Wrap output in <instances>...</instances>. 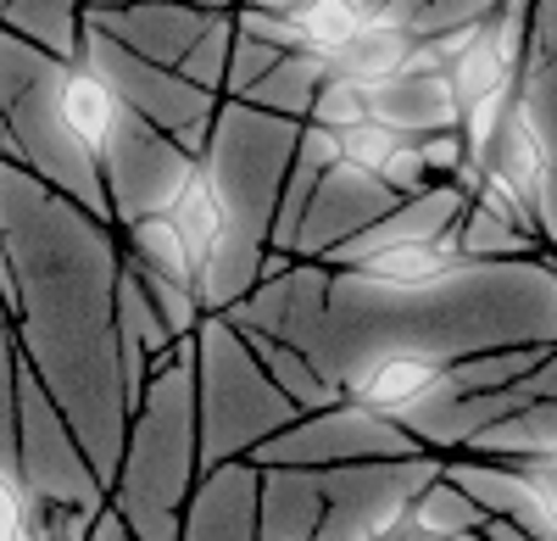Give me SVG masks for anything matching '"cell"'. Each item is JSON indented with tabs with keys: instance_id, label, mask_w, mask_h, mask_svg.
Returning <instances> with one entry per match:
<instances>
[{
	"instance_id": "obj_7",
	"label": "cell",
	"mask_w": 557,
	"mask_h": 541,
	"mask_svg": "<svg viewBox=\"0 0 557 541\" xmlns=\"http://www.w3.org/2000/svg\"><path fill=\"white\" fill-rule=\"evenodd\" d=\"M396 207V196L380 185L374 173H351V168H330L318 179V190L301 212V230H296V246L290 257L301 262H323L335 246H346L351 235H362L374 218H385Z\"/></svg>"
},
{
	"instance_id": "obj_30",
	"label": "cell",
	"mask_w": 557,
	"mask_h": 541,
	"mask_svg": "<svg viewBox=\"0 0 557 541\" xmlns=\"http://www.w3.org/2000/svg\"><path fill=\"white\" fill-rule=\"evenodd\" d=\"M28 514L34 497L23 491V480L0 469V541H28Z\"/></svg>"
},
{
	"instance_id": "obj_18",
	"label": "cell",
	"mask_w": 557,
	"mask_h": 541,
	"mask_svg": "<svg viewBox=\"0 0 557 541\" xmlns=\"http://www.w3.org/2000/svg\"><path fill=\"white\" fill-rule=\"evenodd\" d=\"M412 45H418L412 28L385 23V17H368V28L346 45L335 62H323V73L351 78V84H362V89H380V84L401 78V67H407V57H412Z\"/></svg>"
},
{
	"instance_id": "obj_6",
	"label": "cell",
	"mask_w": 557,
	"mask_h": 541,
	"mask_svg": "<svg viewBox=\"0 0 557 541\" xmlns=\"http://www.w3.org/2000/svg\"><path fill=\"white\" fill-rule=\"evenodd\" d=\"M441 475V458H380V464H335L318 469L323 519L312 541H374L391 530L412 497Z\"/></svg>"
},
{
	"instance_id": "obj_25",
	"label": "cell",
	"mask_w": 557,
	"mask_h": 541,
	"mask_svg": "<svg viewBox=\"0 0 557 541\" xmlns=\"http://www.w3.org/2000/svg\"><path fill=\"white\" fill-rule=\"evenodd\" d=\"M123 230H128V257H134L139 268L168 274V280H178V285L196 291V268H190V257H184V241L173 235V223H168L162 212L134 218V223H123Z\"/></svg>"
},
{
	"instance_id": "obj_20",
	"label": "cell",
	"mask_w": 557,
	"mask_h": 541,
	"mask_svg": "<svg viewBox=\"0 0 557 541\" xmlns=\"http://www.w3.org/2000/svg\"><path fill=\"white\" fill-rule=\"evenodd\" d=\"M368 17H374V0H307V7H296L285 23L296 34V57L335 62L368 28Z\"/></svg>"
},
{
	"instance_id": "obj_31",
	"label": "cell",
	"mask_w": 557,
	"mask_h": 541,
	"mask_svg": "<svg viewBox=\"0 0 557 541\" xmlns=\"http://www.w3.org/2000/svg\"><path fill=\"white\" fill-rule=\"evenodd\" d=\"M502 464H513L535 491H541V508H546V519L557 525V458H541V453H519V458H502Z\"/></svg>"
},
{
	"instance_id": "obj_24",
	"label": "cell",
	"mask_w": 557,
	"mask_h": 541,
	"mask_svg": "<svg viewBox=\"0 0 557 541\" xmlns=\"http://www.w3.org/2000/svg\"><path fill=\"white\" fill-rule=\"evenodd\" d=\"M424 530H435V536H446V541H474L480 536V525H485V514L462 497V491L446 480V475H435L424 491L412 497V508H407Z\"/></svg>"
},
{
	"instance_id": "obj_14",
	"label": "cell",
	"mask_w": 557,
	"mask_h": 541,
	"mask_svg": "<svg viewBox=\"0 0 557 541\" xmlns=\"http://www.w3.org/2000/svg\"><path fill=\"white\" fill-rule=\"evenodd\" d=\"M323 519L318 469H262L257 480V541H312Z\"/></svg>"
},
{
	"instance_id": "obj_5",
	"label": "cell",
	"mask_w": 557,
	"mask_h": 541,
	"mask_svg": "<svg viewBox=\"0 0 557 541\" xmlns=\"http://www.w3.org/2000/svg\"><path fill=\"white\" fill-rule=\"evenodd\" d=\"M17 480L34 503H73V508H101L107 485L89 469L73 425L28 364H17Z\"/></svg>"
},
{
	"instance_id": "obj_29",
	"label": "cell",
	"mask_w": 557,
	"mask_h": 541,
	"mask_svg": "<svg viewBox=\"0 0 557 541\" xmlns=\"http://www.w3.org/2000/svg\"><path fill=\"white\" fill-rule=\"evenodd\" d=\"M374 179H380V185H385L396 201H407V196H418V190H430V168H424V157H418L412 140H401V146L385 157V168H380Z\"/></svg>"
},
{
	"instance_id": "obj_13",
	"label": "cell",
	"mask_w": 557,
	"mask_h": 541,
	"mask_svg": "<svg viewBox=\"0 0 557 541\" xmlns=\"http://www.w3.org/2000/svg\"><path fill=\"white\" fill-rule=\"evenodd\" d=\"M368 118L385 123L391 134H446L457 128V101H451V84L446 73H401L380 89H368Z\"/></svg>"
},
{
	"instance_id": "obj_35",
	"label": "cell",
	"mask_w": 557,
	"mask_h": 541,
	"mask_svg": "<svg viewBox=\"0 0 557 541\" xmlns=\"http://www.w3.org/2000/svg\"><path fill=\"white\" fill-rule=\"evenodd\" d=\"M480 541H535V536L519 530L513 519H485V525H480Z\"/></svg>"
},
{
	"instance_id": "obj_11",
	"label": "cell",
	"mask_w": 557,
	"mask_h": 541,
	"mask_svg": "<svg viewBox=\"0 0 557 541\" xmlns=\"http://www.w3.org/2000/svg\"><path fill=\"white\" fill-rule=\"evenodd\" d=\"M441 475H446L485 519H513V525L530 530V536L552 530V519H546V508H541V491H535L513 464L469 453V458H441Z\"/></svg>"
},
{
	"instance_id": "obj_1",
	"label": "cell",
	"mask_w": 557,
	"mask_h": 541,
	"mask_svg": "<svg viewBox=\"0 0 557 541\" xmlns=\"http://www.w3.org/2000/svg\"><path fill=\"white\" fill-rule=\"evenodd\" d=\"M330 374L346 385L380 352H424L441 364L502 346H557V274L546 262H457L424 291H385L335 274L323 291Z\"/></svg>"
},
{
	"instance_id": "obj_32",
	"label": "cell",
	"mask_w": 557,
	"mask_h": 541,
	"mask_svg": "<svg viewBox=\"0 0 557 541\" xmlns=\"http://www.w3.org/2000/svg\"><path fill=\"white\" fill-rule=\"evenodd\" d=\"M513 391H519L524 402H557V346H546V357L535 364V374H524Z\"/></svg>"
},
{
	"instance_id": "obj_16",
	"label": "cell",
	"mask_w": 557,
	"mask_h": 541,
	"mask_svg": "<svg viewBox=\"0 0 557 541\" xmlns=\"http://www.w3.org/2000/svg\"><path fill=\"white\" fill-rule=\"evenodd\" d=\"M262 262H268V241L228 223L223 241L212 246V257L201 262V274H196L201 312H228L235 302H246L257 291V280H262Z\"/></svg>"
},
{
	"instance_id": "obj_26",
	"label": "cell",
	"mask_w": 557,
	"mask_h": 541,
	"mask_svg": "<svg viewBox=\"0 0 557 541\" xmlns=\"http://www.w3.org/2000/svg\"><path fill=\"white\" fill-rule=\"evenodd\" d=\"M17 330H12V312L0 307V469L17 475Z\"/></svg>"
},
{
	"instance_id": "obj_21",
	"label": "cell",
	"mask_w": 557,
	"mask_h": 541,
	"mask_svg": "<svg viewBox=\"0 0 557 541\" xmlns=\"http://www.w3.org/2000/svg\"><path fill=\"white\" fill-rule=\"evenodd\" d=\"M451 246H457V262H524L535 257L541 241L491 218L485 207H462V218L451 223Z\"/></svg>"
},
{
	"instance_id": "obj_10",
	"label": "cell",
	"mask_w": 557,
	"mask_h": 541,
	"mask_svg": "<svg viewBox=\"0 0 557 541\" xmlns=\"http://www.w3.org/2000/svg\"><path fill=\"white\" fill-rule=\"evenodd\" d=\"M51 107H57V123L73 134V146L84 157H96V168H101V151L117 140V128L128 118L123 96L89 62H67V67H57Z\"/></svg>"
},
{
	"instance_id": "obj_4",
	"label": "cell",
	"mask_w": 557,
	"mask_h": 541,
	"mask_svg": "<svg viewBox=\"0 0 557 541\" xmlns=\"http://www.w3.org/2000/svg\"><path fill=\"white\" fill-rule=\"evenodd\" d=\"M380 458H424V446H418L396 419L368 414V408L341 396L335 408L296 414L278 435H268L246 464H257V469H335V464H380Z\"/></svg>"
},
{
	"instance_id": "obj_15",
	"label": "cell",
	"mask_w": 557,
	"mask_h": 541,
	"mask_svg": "<svg viewBox=\"0 0 557 541\" xmlns=\"http://www.w3.org/2000/svg\"><path fill=\"white\" fill-rule=\"evenodd\" d=\"M480 173L491 179V185L524 196L530 207L541 201V185H546V146H541V134H535V123H530V112H524L519 96H513V107H507V118H502V128H496V140H491ZM535 223H541V218H535Z\"/></svg>"
},
{
	"instance_id": "obj_23",
	"label": "cell",
	"mask_w": 557,
	"mask_h": 541,
	"mask_svg": "<svg viewBox=\"0 0 557 541\" xmlns=\"http://www.w3.org/2000/svg\"><path fill=\"white\" fill-rule=\"evenodd\" d=\"M491 23V17H485ZM446 84H451V101H457V118L469 112L474 101H485V96H496V89H507V84H519L513 73L502 67V57H496V45H491V28H480V39L462 51L451 67H446Z\"/></svg>"
},
{
	"instance_id": "obj_2",
	"label": "cell",
	"mask_w": 557,
	"mask_h": 541,
	"mask_svg": "<svg viewBox=\"0 0 557 541\" xmlns=\"http://www.w3.org/2000/svg\"><path fill=\"white\" fill-rule=\"evenodd\" d=\"M196 480H201V435H196V341H190L146 380V396L128 408L107 503L123 514L134 541H178V519Z\"/></svg>"
},
{
	"instance_id": "obj_37",
	"label": "cell",
	"mask_w": 557,
	"mask_h": 541,
	"mask_svg": "<svg viewBox=\"0 0 557 541\" xmlns=\"http://www.w3.org/2000/svg\"><path fill=\"white\" fill-rule=\"evenodd\" d=\"M552 262H557V241H552Z\"/></svg>"
},
{
	"instance_id": "obj_28",
	"label": "cell",
	"mask_w": 557,
	"mask_h": 541,
	"mask_svg": "<svg viewBox=\"0 0 557 541\" xmlns=\"http://www.w3.org/2000/svg\"><path fill=\"white\" fill-rule=\"evenodd\" d=\"M396 146H401V134H391V128L374 123V118H362V123L341 128V168H351V173H380Z\"/></svg>"
},
{
	"instance_id": "obj_27",
	"label": "cell",
	"mask_w": 557,
	"mask_h": 541,
	"mask_svg": "<svg viewBox=\"0 0 557 541\" xmlns=\"http://www.w3.org/2000/svg\"><path fill=\"white\" fill-rule=\"evenodd\" d=\"M307 118L318 123V128H351V123H362L368 118V89L362 84H351V78H335V73H323L318 78V89H312V107H307Z\"/></svg>"
},
{
	"instance_id": "obj_8",
	"label": "cell",
	"mask_w": 557,
	"mask_h": 541,
	"mask_svg": "<svg viewBox=\"0 0 557 541\" xmlns=\"http://www.w3.org/2000/svg\"><path fill=\"white\" fill-rule=\"evenodd\" d=\"M257 480L262 469L235 458L196 480L178 519V541H257Z\"/></svg>"
},
{
	"instance_id": "obj_3",
	"label": "cell",
	"mask_w": 557,
	"mask_h": 541,
	"mask_svg": "<svg viewBox=\"0 0 557 541\" xmlns=\"http://www.w3.org/2000/svg\"><path fill=\"white\" fill-rule=\"evenodd\" d=\"M296 419V402L278 396L262 374L246 335L207 312L196 330V435H201V475L218 464L251 458L268 435Z\"/></svg>"
},
{
	"instance_id": "obj_33",
	"label": "cell",
	"mask_w": 557,
	"mask_h": 541,
	"mask_svg": "<svg viewBox=\"0 0 557 541\" xmlns=\"http://www.w3.org/2000/svg\"><path fill=\"white\" fill-rule=\"evenodd\" d=\"M84 541H134V536H128L123 514H117L112 503H101V514H96V525H89V536H84Z\"/></svg>"
},
{
	"instance_id": "obj_12",
	"label": "cell",
	"mask_w": 557,
	"mask_h": 541,
	"mask_svg": "<svg viewBox=\"0 0 557 541\" xmlns=\"http://www.w3.org/2000/svg\"><path fill=\"white\" fill-rule=\"evenodd\" d=\"M446 374L441 357H424V352H380V357H368V364H357L341 385L346 402H357V408L368 414H401L412 408L424 391H435V380Z\"/></svg>"
},
{
	"instance_id": "obj_22",
	"label": "cell",
	"mask_w": 557,
	"mask_h": 541,
	"mask_svg": "<svg viewBox=\"0 0 557 541\" xmlns=\"http://www.w3.org/2000/svg\"><path fill=\"white\" fill-rule=\"evenodd\" d=\"M546 357V346H502V352H480V357H457L446 364V391L457 396H480V391H513L524 374H535V364Z\"/></svg>"
},
{
	"instance_id": "obj_9",
	"label": "cell",
	"mask_w": 557,
	"mask_h": 541,
	"mask_svg": "<svg viewBox=\"0 0 557 541\" xmlns=\"http://www.w3.org/2000/svg\"><path fill=\"white\" fill-rule=\"evenodd\" d=\"M462 218V190L441 185V190H418L407 201H396L385 218H374L362 235H351L346 246H335L323 257V268H357L362 257L391 251V246H418V241H441L451 235V223Z\"/></svg>"
},
{
	"instance_id": "obj_19",
	"label": "cell",
	"mask_w": 557,
	"mask_h": 541,
	"mask_svg": "<svg viewBox=\"0 0 557 541\" xmlns=\"http://www.w3.org/2000/svg\"><path fill=\"white\" fill-rule=\"evenodd\" d=\"M451 268H457V246H451V235H441V241L374 251V257H362L357 268H335V274H357L368 285H385V291H424V285L446 280Z\"/></svg>"
},
{
	"instance_id": "obj_17",
	"label": "cell",
	"mask_w": 557,
	"mask_h": 541,
	"mask_svg": "<svg viewBox=\"0 0 557 541\" xmlns=\"http://www.w3.org/2000/svg\"><path fill=\"white\" fill-rule=\"evenodd\" d=\"M162 218L173 223V235L184 241V257H190V268L201 274V262L212 257V246H218L223 230H228L223 196H218V185H212V173H207L201 157H196L190 173H184V185L173 190V201L162 207Z\"/></svg>"
},
{
	"instance_id": "obj_34",
	"label": "cell",
	"mask_w": 557,
	"mask_h": 541,
	"mask_svg": "<svg viewBox=\"0 0 557 541\" xmlns=\"http://www.w3.org/2000/svg\"><path fill=\"white\" fill-rule=\"evenodd\" d=\"M374 541H446V536H435V530H424V525H418L412 514H401L391 530H380Z\"/></svg>"
},
{
	"instance_id": "obj_38",
	"label": "cell",
	"mask_w": 557,
	"mask_h": 541,
	"mask_svg": "<svg viewBox=\"0 0 557 541\" xmlns=\"http://www.w3.org/2000/svg\"><path fill=\"white\" fill-rule=\"evenodd\" d=\"M474 541H480V536H474Z\"/></svg>"
},
{
	"instance_id": "obj_36",
	"label": "cell",
	"mask_w": 557,
	"mask_h": 541,
	"mask_svg": "<svg viewBox=\"0 0 557 541\" xmlns=\"http://www.w3.org/2000/svg\"><path fill=\"white\" fill-rule=\"evenodd\" d=\"M535 541H557V525H552V530H541V536H535Z\"/></svg>"
}]
</instances>
